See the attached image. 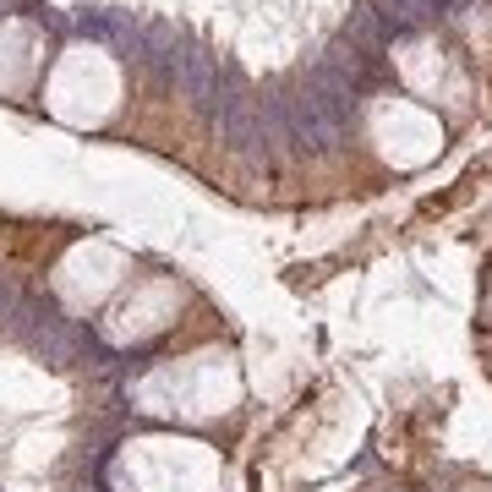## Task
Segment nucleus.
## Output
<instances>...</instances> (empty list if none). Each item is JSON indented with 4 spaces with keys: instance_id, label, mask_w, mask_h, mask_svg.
I'll list each match as a JSON object with an SVG mask.
<instances>
[{
    "instance_id": "1",
    "label": "nucleus",
    "mask_w": 492,
    "mask_h": 492,
    "mask_svg": "<svg viewBox=\"0 0 492 492\" xmlns=\"http://www.w3.org/2000/svg\"><path fill=\"white\" fill-rule=\"evenodd\" d=\"M339 38H345V44H355L362 55H383L388 44H394V33H388V22L378 17V6H355V12L345 17Z\"/></svg>"
}]
</instances>
